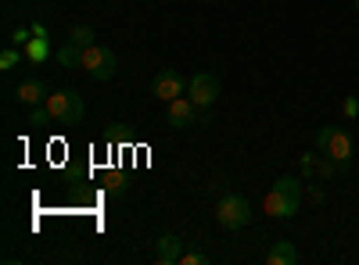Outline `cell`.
Here are the masks:
<instances>
[{"label":"cell","instance_id":"obj_1","mask_svg":"<svg viewBox=\"0 0 359 265\" xmlns=\"http://www.w3.org/2000/svg\"><path fill=\"white\" fill-rule=\"evenodd\" d=\"M302 197H306L302 180H298V176H280V180L269 187L262 208L273 219H291V215H298V208H302Z\"/></svg>","mask_w":359,"mask_h":265},{"label":"cell","instance_id":"obj_2","mask_svg":"<svg viewBox=\"0 0 359 265\" xmlns=\"http://www.w3.org/2000/svg\"><path fill=\"white\" fill-rule=\"evenodd\" d=\"M316 151H320V155H327V158H331L338 169H345V165L352 162L355 143H352L348 129H338V126H323V129L316 133Z\"/></svg>","mask_w":359,"mask_h":265},{"label":"cell","instance_id":"obj_3","mask_svg":"<svg viewBox=\"0 0 359 265\" xmlns=\"http://www.w3.org/2000/svg\"><path fill=\"white\" fill-rule=\"evenodd\" d=\"M216 222L223 229H245L252 222V201L245 194H223L216 204Z\"/></svg>","mask_w":359,"mask_h":265},{"label":"cell","instance_id":"obj_4","mask_svg":"<svg viewBox=\"0 0 359 265\" xmlns=\"http://www.w3.org/2000/svg\"><path fill=\"white\" fill-rule=\"evenodd\" d=\"M47 108L54 115V122L57 126H79L83 122V115H86V104L76 90H57L47 97Z\"/></svg>","mask_w":359,"mask_h":265},{"label":"cell","instance_id":"obj_5","mask_svg":"<svg viewBox=\"0 0 359 265\" xmlns=\"http://www.w3.org/2000/svg\"><path fill=\"white\" fill-rule=\"evenodd\" d=\"M90 79H97V83H108L115 76V50L104 47V43H94V47H86L83 50V65Z\"/></svg>","mask_w":359,"mask_h":265},{"label":"cell","instance_id":"obj_6","mask_svg":"<svg viewBox=\"0 0 359 265\" xmlns=\"http://www.w3.org/2000/svg\"><path fill=\"white\" fill-rule=\"evenodd\" d=\"M187 94H191V101H194L201 111H208V108L219 101V94H223L219 76H216V72H198V76L191 79V86H187Z\"/></svg>","mask_w":359,"mask_h":265},{"label":"cell","instance_id":"obj_7","mask_svg":"<svg viewBox=\"0 0 359 265\" xmlns=\"http://www.w3.org/2000/svg\"><path fill=\"white\" fill-rule=\"evenodd\" d=\"M187 86H191V83L180 76L176 69H165V72H158V76L151 79V94H155L158 101H176V97H184Z\"/></svg>","mask_w":359,"mask_h":265},{"label":"cell","instance_id":"obj_8","mask_svg":"<svg viewBox=\"0 0 359 265\" xmlns=\"http://www.w3.org/2000/svg\"><path fill=\"white\" fill-rule=\"evenodd\" d=\"M198 104L191 101V97H176V101H169V108H165V119H169V126L172 129H191L194 122H198Z\"/></svg>","mask_w":359,"mask_h":265},{"label":"cell","instance_id":"obj_9","mask_svg":"<svg viewBox=\"0 0 359 265\" xmlns=\"http://www.w3.org/2000/svg\"><path fill=\"white\" fill-rule=\"evenodd\" d=\"M47 97H50L47 83L36 79V76H29V79H22V83L15 86V101L25 104V108H40V104H47Z\"/></svg>","mask_w":359,"mask_h":265},{"label":"cell","instance_id":"obj_10","mask_svg":"<svg viewBox=\"0 0 359 265\" xmlns=\"http://www.w3.org/2000/svg\"><path fill=\"white\" fill-rule=\"evenodd\" d=\"M266 262L269 265H298V262H302V255H298V248L291 241H277L273 248H269Z\"/></svg>","mask_w":359,"mask_h":265},{"label":"cell","instance_id":"obj_11","mask_svg":"<svg viewBox=\"0 0 359 265\" xmlns=\"http://www.w3.org/2000/svg\"><path fill=\"white\" fill-rule=\"evenodd\" d=\"M180 244H184V241H180L176 233H165V237L158 241V248H155V262H158V265L180 262V255H184V251H180Z\"/></svg>","mask_w":359,"mask_h":265},{"label":"cell","instance_id":"obj_12","mask_svg":"<svg viewBox=\"0 0 359 265\" xmlns=\"http://www.w3.org/2000/svg\"><path fill=\"white\" fill-rule=\"evenodd\" d=\"M25 54H29V62H43V57L50 54V47H47V29H43L40 22L33 25V40H29Z\"/></svg>","mask_w":359,"mask_h":265},{"label":"cell","instance_id":"obj_13","mask_svg":"<svg viewBox=\"0 0 359 265\" xmlns=\"http://www.w3.org/2000/svg\"><path fill=\"white\" fill-rule=\"evenodd\" d=\"M57 65H65V69H79V65H83V50H79L76 43H69V40H65V47L57 50Z\"/></svg>","mask_w":359,"mask_h":265},{"label":"cell","instance_id":"obj_14","mask_svg":"<svg viewBox=\"0 0 359 265\" xmlns=\"http://www.w3.org/2000/svg\"><path fill=\"white\" fill-rule=\"evenodd\" d=\"M69 43H76L79 50H86V47H94V29H90V25H76L72 33H69Z\"/></svg>","mask_w":359,"mask_h":265},{"label":"cell","instance_id":"obj_15","mask_svg":"<svg viewBox=\"0 0 359 265\" xmlns=\"http://www.w3.org/2000/svg\"><path fill=\"white\" fill-rule=\"evenodd\" d=\"M47 122H54V115H50V108H47V104L33 108V115H29V126H36V129H43Z\"/></svg>","mask_w":359,"mask_h":265},{"label":"cell","instance_id":"obj_16","mask_svg":"<svg viewBox=\"0 0 359 265\" xmlns=\"http://www.w3.org/2000/svg\"><path fill=\"white\" fill-rule=\"evenodd\" d=\"M29 40H33V25H29V29L22 25V29H15V33H11V43L15 47H29Z\"/></svg>","mask_w":359,"mask_h":265},{"label":"cell","instance_id":"obj_17","mask_svg":"<svg viewBox=\"0 0 359 265\" xmlns=\"http://www.w3.org/2000/svg\"><path fill=\"white\" fill-rule=\"evenodd\" d=\"M15 65H18V47H8L4 54H0V69L8 72V69H15Z\"/></svg>","mask_w":359,"mask_h":265},{"label":"cell","instance_id":"obj_18","mask_svg":"<svg viewBox=\"0 0 359 265\" xmlns=\"http://www.w3.org/2000/svg\"><path fill=\"white\" fill-rule=\"evenodd\" d=\"M316 176H320V180H331V176H334V162L327 158V155L316 162Z\"/></svg>","mask_w":359,"mask_h":265},{"label":"cell","instance_id":"obj_19","mask_svg":"<svg viewBox=\"0 0 359 265\" xmlns=\"http://www.w3.org/2000/svg\"><path fill=\"white\" fill-rule=\"evenodd\" d=\"M180 262H184V265H208V255H201V251H187V255H180Z\"/></svg>","mask_w":359,"mask_h":265},{"label":"cell","instance_id":"obj_20","mask_svg":"<svg viewBox=\"0 0 359 265\" xmlns=\"http://www.w3.org/2000/svg\"><path fill=\"white\" fill-rule=\"evenodd\" d=\"M123 190H126V180H123V176H111V180H108V194H111V197H118Z\"/></svg>","mask_w":359,"mask_h":265},{"label":"cell","instance_id":"obj_21","mask_svg":"<svg viewBox=\"0 0 359 265\" xmlns=\"http://www.w3.org/2000/svg\"><path fill=\"white\" fill-rule=\"evenodd\" d=\"M316 155H302V176H316Z\"/></svg>","mask_w":359,"mask_h":265},{"label":"cell","instance_id":"obj_22","mask_svg":"<svg viewBox=\"0 0 359 265\" xmlns=\"http://www.w3.org/2000/svg\"><path fill=\"white\" fill-rule=\"evenodd\" d=\"M345 115H348V119H355V115H359V101L355 97H345Z\"/></svg>","mask_w":359,"mask_h":265},{"label":"cell","instance_id":"obj_23","mask_svg":"<svg viewBox=\"0 0 359 265\" xmlns=\"http://www.w3.org/2000/svg\"><path fill=\"white\" fill-rule=\"evenodd\" d=\"M355 11H359V0H355Z\"/></svg>","mask_w":359,"mask_h":265}]
</instances>
